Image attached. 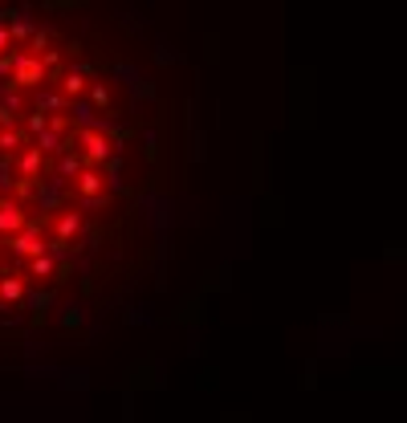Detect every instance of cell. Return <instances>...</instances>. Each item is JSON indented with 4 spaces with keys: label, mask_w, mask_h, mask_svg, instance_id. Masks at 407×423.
I'll use <instances>...</instances> for the list:
<instances>
[{
    "label": "cell",
    "mask_w": 407,
    "mask_h": 423,
    "mask_svg": "<svg viewBox=\"0 0 407 423\" xmlns=\"http://www.w3.org/2000/svg\"><path fill=\"white\" fill-rule=\"evenodd\" d=\"M8 49H12V29H8V21L0 17V57H4Z\"/></svg>",
    "instance_id": "cell-9"
},
{
    "label": "cell",
    "mask_w": 407,
    "mask_h": 423,
    "mask_svg": "<svg viewBox=\"0 0 407 423\" xmlns=\"http://www.w3.org/2000/svg\"><path fill=\"white\" fill-rule=\"evenodd\" d=\"M25 151V130L21 127H8V130H0V155H8V159H17Z\"/></svg>",
    "instance_id": "cell-4"
},
{
    "label": "cell",
    "mask_w": 407,
    "mask_h": 423,
    "mask_svg": "<svg viewBox=\"0 0 407 423\" xmlns=\"http://www.w3.org/2000/svg\"><path fill=\"white\" fill-rule=\"evenodd\" d=\"M4 245H8L12 253L21 256V260H37V256H49V249H53L45 236H41V224H33V228H25V232L8 236Z\"/></svg>",
    "instance_id": "cell-1"
},
{
    "label": "cell",
    "mask_w": 407,
    "mask_h": 423,
    "mask_svg": "<svg viewBox=\"0 0 407 423\" xmlns=\"http://www.w3.org/2000/svg\"><path fill=\"white\" fill-rule=\"evenodd\" d=\"M57 273V256H37V260H29V277H37V281H49Z\"/></svg>",
    "instance_id": "cell-6"
},
{
    "label": "cell",
    "mask_w": 407,
    "mask_h": 423,
    "mask_svg": "<svg viewBox=\"0 0 407 423\" xmlns=\"http://www.w3.org/2000/svg\"><path fill=\"white\" fill-rule=\"evenodd\" d=\"M25 130H29V134H45V130H49V114H41V110H29Z\"/></svg>",
    "instance_id": "cell-8"
},
{
    "label": "cell",
    "mask_w": 407,
    "mask_h": 423,
    "mask_svg": "<svg viewBox=\"0 0 407 423\" xmlns=\"http://www.w3.org/2000/svg\"><path fill=\"white\" fill-rule=\"evenodd\" d=\"M0 301L4 305H21L25 301V281L21 277H0Z\"/></svg>",
    "instance_id": "cell-5"
},
{
    "label": "cell",
    "mask_w": 407,
    "mask_h": 423,
    "mask_svg": "<svg viewBox=\"0 0 407 423\" xmlns=\"http://www.w3.org/2000/svg\"><path fill=\"white\" fill-rule=\"evenodd\" d=\"M25 228H33V220L25 216V208L12 204V200H4V204H0V240H8V236H17V232H25Z\"/></svg>",
    "instance_id": "cell-2"
},
{
    "label": "cell",
    "mask_w": 407,
    "mask_h": 423,
    "mask_svg": "<svg viewBox=\"0 0 407 423\" xmlns=\"http://www.w3.org/2000/svg\"><path fill=\"white\" fill-rule=\"evenodd\" d=\"M0 245H4V240H0Z\"/></svg>",
    "instance_id": "cell-10"
},
{
    "label": "cell",
    "mask_w": 407,
    "mask_h": 423,
    "mask_svg": "<svg viewBox=\"0 0 407 423\" xmlns=\"http://www.w3.org/2000/svg\"><path fill=\"white\" fill-rule=\"evenodd\" d=\"M45 159H49V155L41 151V147H37V143H33V147H25V151L17 155V175H21L25 183L41 179V171H45Z\"/></svg>",
    "instance_id": "cell-3"
},
{
    "label": "cell",
    "mask_w": 407,
    "mask_h": 423,
    "mask_svg": "<svg viewBox=\"0 0 407 423\" xmlns=\"http://www.w3.org/2000/svg\"><path fill=\"white\" fill-rule=\"evenodd\" d=\"M0 110H8V114H21V110H25V94H21L17 85H8V90L0 94Z\"/></svg>",
    "instance_id": "cell-7"
}]
</instances>
